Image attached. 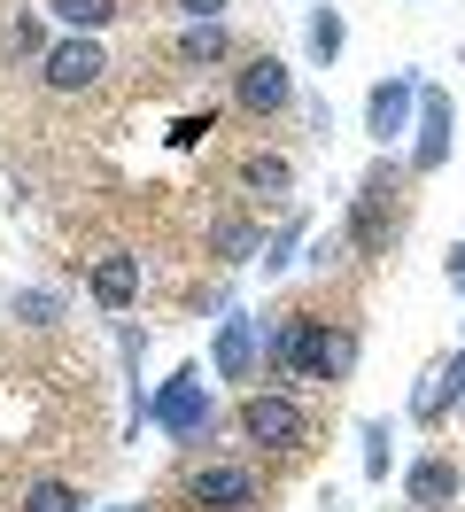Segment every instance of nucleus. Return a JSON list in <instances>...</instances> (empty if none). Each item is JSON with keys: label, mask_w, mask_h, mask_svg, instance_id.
Returning <instances> with one entry per match:
<instances>
[{"label": "nucleus", "mask_w": 465, "mask_h": 512, "mask_svg": "<svg viewBox=\"0 0 465 512\" xmlns=\"http://www.w3.org/2000/svg\"><path fill=\"white\" fill-rule=\"evenodd\" d=\"M349 357H357V342H349V334H326V319H295V326L272 334V365L295 373V381H341Z\"/></svg>", "instance_id": "obj_1"}, {"label": "nucleus", "mask_w": 465, "mask_h": 512, "mask_svg": "<svg viewBox=\"0 0 465 512\" xmlns=\"http://www.w3.org/2000/svg\"><path fill=\"white\" fill-rule=\"evenodd\" d=\"M148 419L171 435V443H202V435H210V419H217V412H210V388H202V365L171 373V381H163V396L148 404Z\"/></svg>", "instance_id": "obj_2"}, {"label": "nucleus", "mask_w": 465, "mask_h": 512, "mask_svg": "<svg viewBox=\"0 0 465 512\" xmlns=\"http://www.w3.org/2000/svg\"><path fill=\"white\" fill-rule=\"evenodd\" d=\"M241 427H248V443H264V450H295L310 419H303V404H295V396H279V388H256V396L241 404Z\"/></svg>", "instance_id": "obj_3"}, {"label": "nucleus", "mask_w": 465, "mask_h": 512, "mask_svg": "<svg viewBox=\"0 0 465 512\" xmlns=\"http://www.w3.org/2000/svg\"><path fill=\"white\" fill-rule=\"evenodd\" d=\"M450 140H458V109H450V94H442V86H419V148H411V171H442Z\"/></svg>", "instance_id": "obj_4"}, {"label": "nucleus", "mask_w": 465, "mask_h": 512, "mask_svg": "<svg viewBox=\"0 0 465 512\" xmlns=\"http://www.w3.org/2000/svg\"><path fill=\"white\" fill-rule=\"evenodd\" d=\"M411 109H419V78H380L365 94V132L388 148L396 132H411Z\"/></svg>", "instance_id": "obj_5"}, {"label": "nucleus", "mask_w": 465, "mask_h": 512, "mask_svg": "<svg viewBox=\"0 0 465 512\" xmlns=\"http://www.w3.org/2000/svg\"><path fill=\"white\" fill-rule=\"evenodd\" d=\"M264 350H272L264 319H241V311H233V319H217V373H225V381H248Z\"/></svg>", "instance_id": "obj_6"}, {"label": "nucleus", "mask_w": 465, "mask_h": 512, "mask_svg": "<svg viewBox=\"0 0 465 512\" xmlns=\"http://www.w3.org/2000/svg\"><path fill=\"white\" fill-rule=\"evenodd\" d=\"M233 94H241L248 117H279V109L295 101V78H287V63H279V55H256V63L241 70V86H233Z\"/></svg>", "instance_id": "obj_7"}, {"label": "nucleus", "mask_w": 465, "mask_h": 512, "mask_svg": "<svg viewBox=\"0 0 465 512\" xmlns=\"http://www.w3.org/2000/svg\"><path fill=\"white\" fill-rule=\"evenodd\" d=\"M101 70H109V55H101L93 39H62V47H47V86H55V94H86Z\"/></svg>", "instance_id": "obj_8"}, {"label": "nucleus", "mask_w": 465, "mask_h": 512, "mask_svg": "<svg viewBox=\"0 0 465 512\" xmlns=\"http://www.w3.org/2000/svg\"><path fill=\"white\" fill-rule=\"evenodd\" d=\"M93 303H101V311H132V303H140V256L132 249L93 256Z\"/></svg>", "instance_id": "obj_9"}, {"label": "nucleus", "mask_w": 465, "mask_h": 512, "mask_svg": "<svg viewBox=\"0 0 465 512\" xmlns=\"http://www.w3.org/2000/svg\"><path fill=\"white\" fill-rule=\"evenodd\" d=\"M194 505L248 512V505H256V474H248V466H202V474H194Z\"/></svg>", "instance_id": "obj_10"}, {"label": "nucleus", "mask_w": 465, "mask_h": 512, "mask_svg": "<svg viewBox=\"0 0 465 512\" xmlns=\"http://www.w3.org/2000/svg\"><path fill=\"white\" fill-rule=\"evenodd\" d=\"M458 396H465V357H442V365H427V381L411 396V419H442V404H458Z\"/></svg>", "instance_id": "obj_11"}, {"label": "nucleus", "mask_w": 465, "mask_h": 512, "mask_svg": "<svg viewBox=\"0 0 465 512\" xmlns=\"http://www.w3.org/2000/svg\"><path fill=\"white\" fill-rule=\"evenodd\" d=\"M403 489H411V505H419V512H442L450 497H458V466H450V458H419Z\"/></svg>", "instance_id": "obj_12"}, {"label": "nucleus", "mask_w": 465, "mask_h": 512, "mask_svg": "<svg viewBox=\"0 0 465 512\" xmlns=\"http://www.w3.org/2000/svg\"><path fill=\"white\" fill-rule=\"evenodd\" d=\"M388 179H365V187H357V218H349V241H357V249H380V210H388Z\"/></svg>", "instance_id": "obj_13"}, {"label": "nucleus", "mask_w": 465, "mask_h": 512, "mask_svg": "<svg viewBox=\"0 0 465 512\" xmlns=\"http://www.w3.org/2000/svg\"><path fill=\"white\" fill-rule=\"evenodd\" d=\"M210 249L225 256V264H248V256H264V233H256V225H241V218H217V225H210Z\"/></svg>", "instance_id": "obj_14"}, {"label": "nucleus", "mask_w": 465, "mask_h": 512, "mask_svg": "<svg viewBox=\"0 0 465 512\" xmlns=\"http://www.w3.org/2000/svg\"><path fill=\"white\" fill-rule=\"evenodd\" d=\"M233 39H225V24H186L179 32V63H217Z\"/></svg>", "instance_id": "obj_15"}, {"label": "nucleus", "mask_w": 465, "mask_h": 512, "mask_svg": "<svg viewBox=\"0 0 465 512\" xmlns=\"http://www.w3.org/2000/svg\"><path fill=\"white\" fill-rule=\"evenodd\" d=\"M241 179H248L256 194H272V202H279L287 187H295V171H287V156H248V163H241Z\"/></svg>", "instance_id": "obj_16"}, {"label": "nucleus", "mask_w": 465, "mask_h": 512, "mask_svg": "<svg viewBox=\"0 0 465 512\" xmlns=\"http://www.w3.org/2000/svg\"><path fill=\"white\" fill-rule=\"evenodd\" d=\"M78 505H86V497H78L70 481H31L24 489V512H78Z\"/></svg>", "instance_id": "obj_17"}, {"label": "nucleus", "mask_w": 465, "mask_h": 512, "mask_svg": "<svg viewBox=\"0 0 465 512\" xmlns=\"http://www.w3.org/2000/svg\"><path fill=\"white\" fill-rule=\"evenodd\" d=\"M55 16L70 24V32H101V24L117 16V0H55Z\"/></svg>", "instance_id": "obj_18"}, {"label": "nucleus", "mask_w": 465, "mask_h": 512, "mask_svg": "<svg viewBox=\"0 0 465 512\" xmlns=\"http://www.w3.org/2000/svg\"><path fill=\"white\" fill-rule=\"evenodd\" d=\"M341 39H349V32H341V16H334V8H318V16H310V55H318V63H334Z\"/></svg>", "instance_id": "obj_19"}, {"label": "nucleus", "mask_w": 465, "mask_h": 512, "mask_svg": "<svg viewBox=\"0 0 465 512\" xmlns=\"http://www.w3.org/2000/svg\"><path fill=\"white\" fill-rule=\"evenodd\" d=\"M303 210H295V218H287V225H279V241H264V272H279V264H287V256H295V241H303Z\"/></svg>", "instance_id": "obj_20"}, {"label": "nucleus", "mask_w": 465, "mask_h": 512, "mask_svg": "<svg viewBox=\"0 0 465 512\" xmlns=\"http://www.w3.org/2000/svg\"><path fill=\"white\" fill-rule=\"evenodd\" d=\"M388 458H396V450H388V427H365V474L372 481H388Z\"/></svg>", "instance_id": "obj_21"}, {"label": "nucleus", "mask_w": 465, "mask_h": 512, "mask_svg": "<svg viewBox=\"0 0 465 512\" xmlns=\"http://www.w3.org/2000/svg\"><path fill=\"white\" fill-rule=\"evenodd\" d=\"M217 117L210 109H202V117H179V125H171V148H202V132H210Z\"/></svg>", "instance_id": "obj_22"}, {"label": "nucleus", "mask_w": 465, "mask_h": 512, "mask_svg": "<svg viewBox=\"0 0 465 512\" xmlns=\"http://www.w3.org/2000/svg\"><path fill=\"white\" fill-rule=\"evenodd\" d=\"M186 16H194V24H217V8H225V0H179Z\"/></svg>", "instance_id": "obj_23"}, {"label": "nucleus", "mask_w": 465, "mask_h": 512, "mask_svg": "<svg viewBox=\"0 0 465 512\" xmlns=\"http://www.w3.org/2000/svg\"><path fill=\"white\" fill-rule=\"evenodd\" d=\"M450 280H458V288H465V241H458V249H450Z\"/></svg>", "instance_id": "obj_24"}, {"label": "nucleus", "mask_w": 465, "mask_h": 512, "mask_svg": "<svg viewBox=\"0 0 465 512\" xmlns=\"http://www.w3.org/2000/svg\"><path fill=\"white\" fill-rule=\"evenodd\" d=\"M124 512H140V505H124Z\"/></svg>", "instance_id": "obj_25"}]
</instances>
